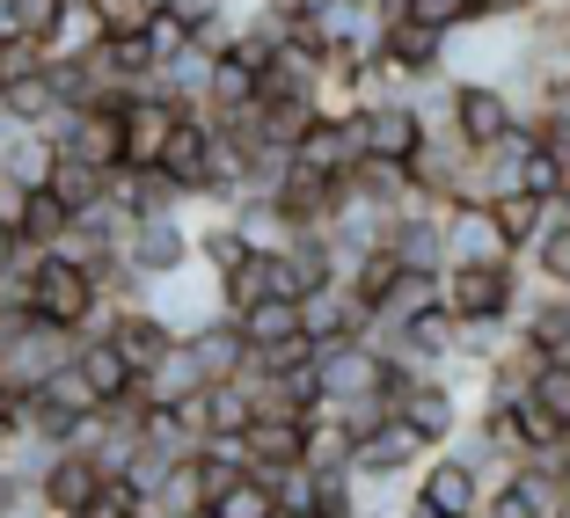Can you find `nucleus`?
Instances as JSON below:
<instances>
[{
  "label": "nucleus",
  "instance_id": "f257e3e1",
  "mask_svg": "<svg viewBox=\"0 0 570 518\" xmlns=\"http://www.w3.org/2000/svg\"><path fill=\"white\" fill-rule=\"evenodd\" d=\"M527 300V263H446L439 270V307L453 321H512Z\"/></svg>",
  "mask_w": 570,
  "mask_h": 518
},
{
  "label": "nucleus",
  "instance_id": "f03ea898",
  "mask_svg": "<svg viewBox=\"0 0 570 518\" xmlns=\"http://www.w3.org/2000/svg\"><path fill=\"white\" fill-rule=\"evenodd\" d=\"M139 307H147L168 336H190V329H205V321H219V278L198 270V263H184V270H168V278H154L147 292H139Z\"/></svg>",
  "mask_w": 570,
  "mask_h": 518
},
{
  "label": "nucleus",
  "instance_id": "7ed1b4c3",
  "mask_svg": "<svg viewBox=\"0 0 570 518\" xmlns=\"http://www.w3.org/2000/svg\"><path fill=\"white\" fill-rule=\"evenodd\" d=\"M293 315H301V336L307 343H358V336L373 329V307L358 300L352 285L344 278H330V285H315V292H301V300H293Z\"/></svg>",
  "mask_w": 570,
  "mask_h": 518
},
{
  "label": "nucleus",
  "instance_id": "20e7f679",
  "mask_svg": "<svg viewBox=\"0 0 570 518\" xmlns=\"http://www.w3.org/2000/svg\"><path fill=\"white\" fill-rule=\"evenodd\" d=\"M387 417L403 424V431H410V438H417V446H424V452H439V446H446V438H453V431H461V424H469V409H461V401H453V395H446V387H439V380H432V372H424V380H410V387H403V395L387 401Z\"/></svg>",
  "mask_w": 570,
  "mask_h": 518
},
{
  "label": "nucleus",
  "instance_id": "39448f33",
  "mask_svg": "<svg viewBox=\"0 0 570 518\" xmlns=\"http://www.w3.org/2000/svg\"><path fill=\"white\" fill-rule=\"evenodd\" d=\"M446 358H461V321H453L446 307H424V315H410L403 329H395V343H387L381 366H417V372H439Z\"/></svg>",
  "mask_w": 570,
  "mask_h": 518
},
{
  "label": "nucleus",
  "instance_id": "423d86ee",
  "mask_svg": "<svg viewBox=\"0 0 570 518\" xmlns=\"http://www.w3.org/2000/svg\"><path fill=\"white\" fill-rule=\"evenodd\" d=\"M118 263L132 270L139 285L168 278V270H184V263H190V227H184V219H139L132 235H125Z\"/></svg>",
  "mask_w": 570,
  "mask_h": 518
},
{
  "label": "nucleus",
  "instance_id": "0eeeda50",
  "mask_svg": "<svg viewBox=\"0 0 570 518\" xmlns=\"http://www.w3.org/2000/svg\"><path fill=\"white\" fill-rule=\"evenodd\" d=\"M410 497L417 504H432L439 518H475V504H483V489H475V475L453 460L446 446L439 452H424L417 468H410Z\"/></svg>",
  "mask_w": 570,
  "mask_h": 518
},
{
  "label": "nucleus",
  "instance_id": "6e6552de",
  "mask_svg": "<svg viewBox=\"0 0 570 518\" xmlns=\"http://www.w3.org/2000/svg\"><path fill=\"white\" fill-rule=\"evenodd\" d=\"M520 124V110H512V96L504 88H483V81H453V139L469 153H483L490 139H504Z\"/></svg>",
  "mask_w": 570,
  "mask_h": 518
},
{
  "label": "nucleus",
  "instance_id": "1a4fd4ad",
  "mask_svg": "<svg viewBox=\"0 0 570 518\" xmlns=\"http://www.w3.org/2000/svg\"><path fill=\"white\" fill-rule=\"evenodd\" d=\"M381 351L366 343H322L315 351V380H322V401H366L381 395Z\"/></svg>",
  "mask_w": 570,
  "mask_h": 518
},
{
  "label": "nucleus",
  "instance_id": "9d476101",
  "mask_svg": "<svg viewBox=\"0 0 570 518\" xmlns=\"http://www.w3.org/2000/svg\"><path fill=\"white\" fill-rule=\"evenodd\" d=\"M439 249H446V263H520V256H504L490 205H446L439 212Z\"/></svg>",
  "mask_w": 570,
  "mask_h": 518
},
{
  "label": "nucleus",
  "instance_id": "9b49d317",
  "mask_svg": "<svg viewBox=\"0 0 570 518\" xmlns=\"http://www.w3.org/2000/svg\"><path fill=\"white\" fill-rule=\"evenodd\" d=\"M512 329H520L541 358L570 366V292H549V285L527 278V300H520V315H512Z\"/></svg>",
  "mask_w": 570,
  "mask_h": 518
},
{
  "label": "nucleus",
  "instance_id": "f8f14e48",
  "mask_svg": "<svg viewBox=\"0 0 570 518\" xmlns=\"http://www.w3.org/2000/svg\"><path fill=\"white\" fill-rule=\"evenodd\" d=\"M102 343L125 358V372H132V380H139V372H154L168 351H176V336H168L161 321L147 315V307H118V315L102 321Z\"/></svg>",
  "mask_w": 570,
  "mask_h": 518
},
{
  "label": "nucleus",
  "instance_id": "ddd939ff",
  "mask_svg": "<svg viewBox=\"0 0 570 518\" xmlns=\"http://www.w3.org/2000/svg\"><path fill=\"white\" fill-rule=\"evenodd\" d=\"M96 489H102V475L88 468L81 452H51L45 460V475H37V504H45V518H81L88 504H96Z\"/></svg>",
  "mask_w": 570,
  "mask_h": 518
},
{
  "label": "nucleus",
  "instance_id": "4468645a",
  "mask_svg": "<svg viewBox=\"0 0 570 518\" xmlns=\"http://www.w3.org/2000/svg\"><path fill=\"white\" fill-rule=\"evenodd\" d=\"M205 161H213V132H205L198 118H176L168 139H161V153H154V176H168L184 198H198L205 190Z\"/></svg>",
  "mask_w": 570,
  "mask_h": 518
},
{
  "label": "nucleus",
  "instance_id": "2eb2a0df",
  "mask_svg": "<svg viewBox=\"0 0 570 518\" xmlns=\"http://www.w3.org/2000/svg\"><path fill=\"white\" fill-rule=\"evenodd\" d=\"M358 153H373V161H410V153L424 147V124L410 118V102H381V110H358Z\"/></svg>",
  "mask_w": 570,
  "mask_h": 518
},
{
  "label": "nucleus",
  "instance_id": "dca6fc26",
  "mask_svg": "<svg viewBox=\"0 0 570 518\" xmlns=\"http://www.w3.org/2000/svg\"><path fill=\"white\" fill-rule=\"evenodd\" d=\"M352 161H358V124L352 118H315L293 139V168H307V176H344Z\"/></svg>",
  "mask_w": 570,
  "mask_h": 518
},
{
  "label": "nucleus",
  "instance_id": "f3484780",
  "mask_svg": "<svg viewBox=\"0 0 570 518\" xmlns=\"http://www.w3.org/2000/svg\"><path fill=\"white\" fill-rule=\"evenodd\" d=\"M381 249L395 256V270H446V249H439V212H395L381 227Z\"/></svg>",
  "mask_w": 570,
  "mask_h": 518
},
{
  "label": "nucleus",
  "instance_id": "a211bd4d",
  "mask_svg": "<svg viewBox=\"0 0 570 518\" xmlns=\"http://www.w3.org/2000/svg\"><path fill=\"white\" fill-rule=\"evenodd\" d=\"M439 51H446V30H424V22H381V59L395 73H410V81H424V73H439Z\"/></svg>",
  "mask_w": 570,
  "mask_h": 518
},
{
  "label": "nucleus",
  "instance_id": "6ab92c4d",
  "mask_svg": "<svg viewBox=\"0 0 570 518\" xmlns=\"http://www.w3.org/2000/svg\"><path fill=\"white\" fill-rule=\"evenodd\" d=\"M176 343L190 351V366H198L205 380H235V372H242V358H249V343L235 336V321H227V315H219V321H205V329H190V336H176Z\"/></svg>",
  "mask_w": 570,
  "mask_h": 518
},
{
  "label": "nucleus",
  "instance_id": "aec40b11",
  "mask_svg": "<svg viewBox=\"0 0 570 518\" xmlns=\"http://www.w3.org/2000/svg\"><path fill=\"white\" fill-rule=\"evenodd\" d=\"M549 205L541 198H527V190H504V198H490V227H498V241H504V256H527L541 241V227H549Z\"/></svg>",
  "mask_w": 570,
  "mask_h": 518
},
{
  "label": "nucleus",
  "instance_id": "412c9836",
  "mask_svg": "<svg viewBox=\"0 0 570 518\" xmlns=\"http://www.w3.org/2000/svg\"><path fill=\"white\" fill-rule=\"evenodd\" d=\"M51 161H59V147H51L45 132L22 124V132L0 147V183H8V190H45L51 183Z\"/></svg>",
  "mask_w": 570,
  "mask_h": 518
},
{
  "label": "nucleus",
  "instance_id": "4be33fe9",
  "mask_svg": "<svg viewBox=\"0 0 570 518\" xmlns=\"http://www.w3.org/2000/svg\"><path fill=\"white\" fill-rule=\"evenodd\" d=\"M67 205L51 198V190H22V205H16V227H8V235H16V249H30V256H45L51 241L67 235Z\"/></svg>",
  "mask_w": 570,
  "mask_h": 518
},
{
  "label": "nucleus",
  "instance_id": "5701e85b",
  "mask_svg": "<svg viewBox=\"0 0 570 518\" xmlns=\"http://www.w3.org/2000/svg\"><path fill=\"white\" fill-rule=\"evenodd\" d=\"M424 307H439V278L432 270H395V285L373 300V321H381V329H403V321L424 315Z\"/></svg>",
  "mask_w": 570,
  "mask_h": 518
},
{
  "label": "nucleus",
  "instance_id": "b1692460",
  "mask_svg": "<svg viewBox=\"0 0 570 518\" xmlns=\"http://www.w3.org/2000/svg\"><path fill=\"white\" fill-rule=\"evenodd\" d=\"M242 438H249V468H293V460H301V424H293V417L256 409Z\"/></svg>",
  "mask_w": 570,
  "mask_h": 518
},
{
  "label": "nucleus",
  "instance_id": "393cba45",
  "mask_svg": "<svg viewBox=\"0 0 570 518\" xmlns=\"http://www.w3.org/2000/svg\"><path fill=\"white\" fill-rule=\"evenodd\" d=\"M527 263V278L534 285H549V292H570V212H556L549 227H541V241L520 256Z\"/></svg>",
  "mask_w": 570,
  "mask_h": 518
},
{
  "label": "nucleus",
  "instance_id": "a878e982",
  "mask_svg": "<svg viewBox=\"0 0 570 518\" xmlns=\"http://www.w3.org/2000/svg\"><path fill=\"white\" fill-rule=\"evenodd\" d=\"M198 387H205V372L190 366L184 343H176V351H168L154 372H139V395H147V409H176V401H190Z\"/></svg>",
  "mask_w": 570,
  "mask_h": 518
},
{
  "label": "nucleus",
  "instance_id": "bb28decb",
  "mask_svg": "<svg viewBox=\"0 0 570 518\" xmlns=\"http://www.w3.org/2000/svg\"><path fill=\"white\" fill-rule=\"evenodd\" d=\"M227 321H235V336L249 343V351H278L285 336H301L293 300H256V307H242V315H227Z\"/></svg>",
  "mask_w": 570,
  "mask_h": 518
},
{
  "label": "nucleus",
  "instance_id": "cd10ccee",
  "mask_svg": "<svg viewBox=\"0 0 570 518\" xmlns=\"http://www.w3.org/2000/svg\"><path fill=\"white\" fill-rule=\"evenodd\" d=\"M344 460H352V438L336 431V417H322V401H315V417H301V468L307 475H344Z\"/></svg>",
  "mask_w": 570,
  "mask_h": 518
},
{
  "label": "nucleus",
  "instance_id": "c85d7f7f",
  "mask_svg": "<svg viewBox=\"0 0 570 518\" xmlns=\"http://www.w3.org/2000/svg\"><path fill=\"white\" fill-rule=\"evenodd\" d=\"M73 372H81L88 387H96V401H118V395H132V372H125V358L102 343V336H81L73 343Z\"/></svg>",
  "mask_w": 570,
  "mask_h": 518
},
{
  "label": "nucleus",
  "instance_id": "c756f323",
  "mask_svg": "<svg viewBox=\"0 0 570 518\" xmlns=\"http://www.w3.org/2000/svg\"><path fill=\"white\" fill-rule=\"evenodd\" d=\"M271 300V256H242L227 278H219V315H242V307Z\"/></svg>",
  "mask_w": 570,
  "mask_h": 518
},
{
  "label": "nucleus",
  "instance_id": "7c9ffc66",
  "mask_svg": "<svg viewBox=\"0 0 570 518\" xmlns=\"http://www.w3.org/2000/svg\"><path fill=\"white\" fill-rule=\"evenodd\" d=\"M242 102H256V73L235 67V59H213V73H205V118L242 110Z\"/></svg>",
  "mask_w": 570,
  "mask_h": 518
},
{
  "label": "nucleus",
  "instance_id": "2f4dec72",
  "mask_svg": "<svg viewBox=\"0 0 570 518\" xmlns=\"http://www.w3.org/2000/svg\"><path fill=\"white\" fill-rule=\"evenodd\" d=\"M278 504H271V489L256 482V475H235L227 489H213V504H205V518H271Z\"/></svg>",
  "mask_w": 570,
  "mask_h": 518
},
{
  "label": "nucleus",
  "instance_id": "473e14b6",
  "mask_svg": "<svg viewBox=\"0 0 570 518\" xmlns=\"http://www.w3.org/2000/svg\"><path fill=\"white\" fill-rule=\"evenodd\" d=\"M51 198L67 205V212H88V205L102 198V168H81V161H67V153H59V161H51Z\"/></svg>",
  "mask_w": 570,
  "mask_h": 518
},
{
  "label": "nucleus",
  "instance_id": "72a5a7b5",
  "mask_svg": "<svg viewBox=\"0 0 570 518\" xmlns=\"http://www.w3.org/2000/svg\"><path fill=\"white\" fill-rule=\"evenodd\" d=\"M37 395H45L51 409H67V417H96V409H102V401H96V387H88L81 372H73V358H67L59 372H45V387H37Z\"/></svg>",
  "mask_w": 570,
  "mask_h": 518
},
{
  "label": "nucleus",
  "instance_id": "f704fd0d",
  "mask_svg": "<svg viewBox=\"0 0 570 518\" xmlns=\"http://www.w3.org/2000/svg\"><path fill=\"white\" fill-rule=\"evenodd\" d=\"M527 401H534V409H549V417L570 431V366H556V358H549V366L534 372V387H527Z\"/></svg>",
  "mask_w": 570,
  "mask_h": 518
},
{
  "label": "nucleus",
  "instance_id": "c9c22d12",
  "mask_svg": "<svg viewBox=\"0 0 570 518\" xmlns=\"http://www.w3.org/2000/svg\"><path fill=\"white\" fill-rule=\"evenodd\" d=\"M139 44H147L154 67H168V59H184V51H190V30H184V22H168V16H154L147 30H139Z\"/></svg>",
  "mask_w": 570,
  "mask_h": 518
},
{
  "label": "nucleus",
  "instance_id": "e433bc0d",
  "mask_svg": "<svg viewBox=\"0 0 570 518\" xmlns=\"http://www.w3.org/2000/svg\"><path fill=\"white\" fill-rule=\"evenodd\" d=\"M30 73H45V44H30V37H8V44H0V88L30 81Z\"/></svg>",
  "mask_w": 570,
  "mask_h": 518
},
{
  "label": "nucleus",
  "instance_id": "4c0bfd02",
  "mask_svg": "<svg viewBox=\"0 0 570 518\" xmlns=\"http://www.w3.org/2000/svg\"><path fill=\"white\" fill-rule=\"evenodd\" d=\"M73 0H16V30L30 37V44H45L51 30H59V16H67Z\"/></svg>",
  "mask_w": 570,
  "mask_h": 518
},
{
  "label": "nucleus",
  "instance_id": "58836bf2",
  "mask_svg": "<svg viewBox=\"0 0 570 518\" xmlns=\"http://www.w3.org/2000/svg\"><path fill=\"white\" fill-rule=\"evenodd\" d=\"M403 16L424 22V30H461L469 22V0H403Z\"/></svg>",
  "mask_w": 570,
  "mask_h": 518
},
{
  "label": "nucleus",
  "instance_id": "ea45409f",
  "mask_svg": "<svg viewBox=\"0 0 570 518\" xmlns=\"http://www.w3.org/2000/svg\"><path fill=\"white\" fill-rule=\"evenodd\" d=\"M168 22H184V30H205L213 16H227V0H161Z\"/></svg>",
  "mask_w": 570,
  "mask_h": 518
},
{
  "label": "nucleus",
  "instance_id": "a19ab883",
  "mask_svg": "<svg viewBox=\"0 0 570 518\" xmlns=\"http://www.w3.org/2000/svg\"><path fill=\"white\" fill-rule=\"evenodd\" d=\"M16 401H22V395H8V387H0V438L16 431Z\"/></svg>",
  "mask_w": 570,
  "mask_h": 518
},
{
  "label": "nucleus",
  "instance_id": "79ce46f5",
  "mask_svg": "<svg viewBox=\"0 0 570 518\" xmlns=\"http://www.w3.org/2000/svg\"><path fill=\"white\" fill-rule=\"evenodd\" d=\"M8 37H22L16 30V0H0V44H8Z\"/></svg>",
  "mask_w": 570,
  "mask_h": 518
},
{
  "label": "nucleus",
  "instance_id": "37998d69",
  "mask_svg": "<svg viewBox=\"0 0 570 518\" xmlns=\"http://www.w3.org/2000/svg\"><path fill=\"white\" fill-rule=\"evenodd\" d=\"M16 263V235H8V227H0V270Z\"/></svg>",
  "mask_w": 570,
  "mask_h": 518
},
{
  "label": "nucleus",
  "instance_id": "c03bdc74",
  "mask_svg": "<svg viewBox=\"0 0 570 518\" xmlns=\"http://www.w3.org/2000/svg\"><path fill=\"white\" fill-rule=\"evenodd\" d=\"M352 8H373V0H352Z\"/></svg>",
  "mask_w": 570,
  "mask_h": 518
},
{
  "label": "nucleus",
  "instance_id": "a18cd8bd",
  "mask_svg": "<svg viewBox=\"0 0 570 518\" xmlns=\"http://www.w3.org/2000/svg\"><path fill=\"white\" fill-rule=\"evenodd\" d=\"M271 518H285V511H271Z\"/></svg>",
  "mask_w": 570,
  "mask_h": 518
}]
</instances>
